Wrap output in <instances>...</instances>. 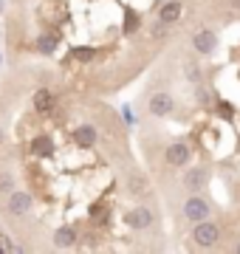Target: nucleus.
<instances>
[{"label":"nucleus","mask_w":240,"mask_h":254,"mask_svg":"<svg viewBox=\"0 0 240 254\" xmlns=\"http://www.w3.org/2000/svg\"><path fill=\"white\" fill-rule=\"evenodd\" d=\"M186 73H189V79H192V82L201 79V76H198V68H195V65H186Z\"/></svg>","instance_id":"nucleus-19"},{"label":"nucleus","mask_w":240,"mask_h":254,"mask_svg":"<svg viewBox=\"0 0 240 254\" xmlns=\"http://www.w3.org/2000/svg\"><path fill=\"white\" fill-rule=\"evenodd\" d=\"M181 11H184V6H181L178 0H170V3H164V6H161V11H158V20H161V26H170V23L181 20Z\"/></svg>","instance_id":"nucleus-7"},{"label":"nucleus","mask_w":240,"mask_h":254,"mask_svg":"<svg viewBox=\"0 0 240 254\" xmlns=\"http://www.w3.org/2000/svg\"><path fill=\"white\" fill-rule=\"evenodd\" d=\"M28 209H31V195L23 190H14L9 198V212L11 215H26Z\"/></svg>","instance_id":"nucleus-4"},{"label":"nucleus","mask_w":240,"mask_h":254,"mask_svg":"<svg viewBox=\"0 0 240 254\" xmlns=\"http://www.w3.org/2000/svg\"><path fill=\"white\" fill-rule=\"evenodd\" d=\"M195 243L203 246V249H209V246H215L218 240H221V229L215 226V223H209V220H201V223H195Z\"/></svg>","instance_id":"nucleus-1"},{"label":"nucleus","mask_w":240,"mask_h":254,"mask_svg":"<svg viewBox=\"0 0 240 254\" xmlns=\"http://www.w3.org/2000/svg\"><path fill=\"white\" fill-rule=\"evenodd\" d=\"M0 63H3V54H0Z\"/></svg>","instance_id":"nucleus-21"},{"label":"nucleus","mask_w":240,"mask_h":254,"mask_svg":"<svg viewBox=\"0 0 240 254\" xmlns=\"http://www.w3.org/2000/svg\"><path fill=\"white\" fill-rule=\"evenodd\" d=\"M184 218L192 220V223L206 220V218H209V206H206V200H203V198H189L184 203Z\"/></svg>","instance_id":"nucleus-2"},{"label":"nucleus","mask_w":240,"mask_h":254,"mask_svg":"<svg viewBox=\"0 0 240 254\" xmlns=\"http://www.w3.org/2000/svg\"><path fill=\"white\" fill-rule=\"evenodd\" d=\"M71 54H74L76 60H82V63H88V60H91V57L96 54V51H93V48H74Z\"/></svg>","instance_id":"nucleus-16"},{"label":"nucleus","mask_w":240,"mask_h":254,"mask_svg":"<svg viewBox=\"0 0 240 254\" xmlns=\"http://www.w3.org/2000/svg\"><path fill=\"white\" fill-rule=\"evenodd\" d=\"M189 161V147L186 144H170L167 147V164L170 167H184Z\"/></svg>","instance_id":"nucleus-6"},{"label":"nucleus","mask_w":240,"mask_h":254,"mask_svg":"<svg viewBox=\"0 0 240 254\" xmlns=\"http://www.w3.org/2000/svg\"><path fill=\"white\" fill-rule=\"evenodd\" d=\"M31 150H34V155H51L54 153V141L48 136H37L31 141Z\"/></svg>","instance_id":"nucleus-14"},{"label":"nucleus","mask_w":240,"mask_h":254,"mask_svg":"<svg viewBox=\"0 0 240 254\" xmlns=\"http://www.w3.org/2000/svg\"><path fill=\"white\" fill-rule=\"evenodd\" d=\"M74 141L79 147H93V141H96V130H93L91 125H79L74 130Z\"/></svg>","instance_id":"nucleus-10"},{"label":"nucleus","mask_w":240,"mask_h":254,"mask_svg":"<svg viewBox=\"0 0 240 254\" xmlns=\"http://www.w3.org/2000/svg\"><path fill=\"white\" fill-rule=\"evenodd\" d=\"M127 187H130V192H136V195H147L150 192V184H147V178L141 173H133L127 178Z\"/></svg>","instance_id":"nucleus-12"},{"label":"nucleus","mask_w":240,"mask_h":254,"mask_svg":"<svg viewBox=\"0 0 240 254\" xmlns=\"http://www.w3.org/2000/svg\"><path fill=\"white\" fill-rule=\"evenodd\" d=\"M76 240V232L71 226H62V229H57V235H54V243L60 246V249H68V246H74Z\"/></svg>","instance_id":"nucleus-13"},{"label":"nucleus","mask_w":240,"mask_h":254,"mask_svg":"<svg viewBox=\"0 0 240 254\" xmlns=\"http://www.w3.org/2000/svg\"><path fill=\"white\" fill-rule=\"evenodd\" d=\"M133 28H139V14L127 11V17H124V31H133Z\"/></svg>","instance_id":"nucleus-17"},{"label":"nucleus","mask_w":240,"mask_h":254,"mask_svg":"<svg viewBox=\"0 0 240 254\" xmlns=\"http://www.w3.org/2000/svg\"><path fill=\"white\" fill-rule=\"evenodd\" d=\"M127 223L133 229H147L150 223H153V212H150V209H133V212H130L127 215Z\"/></svg>","instance_id":"nucleus-8"},{"label":"nucleus","mask_w":240,"mask_h":254,"mask_svg":"<svg viewBox=\"0 0 240 254\" xmlns=\"http://www.w3.org/2000/svg\"><path fill=\"white\" fill-rule=\"evenodd\" d=\"M238 252H240V243H238Z\"/></svg>","instance_id":"nucleus-22"},{"label":"nucleus","mask_w":240,"mask_h":254,"mask_svg":"<svg viewBox=\"0 0 240 254\" xmlns=\"http://www.w3.org/2000/svg\"><path fill=\"white\" fill-rule=\"evenodd\" d=\"M203 184H206V170H201V167H198V170H189V173L184 175V187L189 192H198Z\"/></svg>","instance_id":"nucleus-11"},{"label":"nucleus","mask_w":240,"mask_h":254,"mask_svg":"<svg viewBox=\"0 0 240 254\" xmlns=\"http://www.w3.org/2000/svg\"><path fill=\"white\" fill-rule=\"evenodd\" d=\"M0 187H3V190H9V187H11V178H9V175H3V178H0Z\"/></svg>","instance_id":"nucleus-20"},{"label":"nucleus","mask_w":240,"mask_h":254,"mask_svg":"<svg viewBox=\"0 0 240 254\" xmlns=\"http://www.w3.org/2000/svg\"><path fill=\"white\" fill-rule=\"evenodd\" d=\"M37 48L43 51V54H51V51L57 48V37H54V34H48V37H40Z\"/></svg>","instance_id":"nucleus-15"},{"label":"nucleus","mask_w":240,"mask_h":254,"mask_svg":"<svg viewBox=\"0 0 240 254\" xmlns=\"http://www.w3.org/2000/svg\"><path fill=\"white\" fill-rule=\"evenodd\" d=\"M218 110H221V116H226V119L232 116V105H226V102H221V105H218Z\"/></svg>","instance_id":"nucleus-18"},{"label":"nucleus","mask_w":240,"mask_h":254,"mask_svg":"<svg viewBox=\"0 0 240 254\" xmlns=\"http://www.w3.org/2000/svg\"><path fill=\"white\" fill-rule=\"evenodd\" d=\"M34 110H37V113H51V110H54V93L46 91V88L34 93Z\"/></svg>","instance_id":"nucleus-9"},{"label":"nucleus","mask_w":240,"mask_h":254,"mask_svg":"<svg viewBox=\"0 0 240 254\" xmlns=\"http://www.w3.org/2000/svg\"><path fill=\"white\" fill-rule=\"evenodd\" d=\"M192 46H195V51H201V54H212L215 46H218V37H215L209 28H201V31H195Z\"/></svg>","instance_id":"nucleus-3"},{"label":"nucleus","mask_w":240,"mask_h":254,"mask_svg":"<svg viewBox=\"0 0 240 254\" xmlns=\"http://www.w3.org/2000/svg\"><path fill=\"white\" fill-rule=\"evenodd\" d=\"M173 108H176V102H173L170 93H156V96L150 99V113H153V116H167Z\"/></svg>","instance_id":"nucleus-5"}]
</instances>
